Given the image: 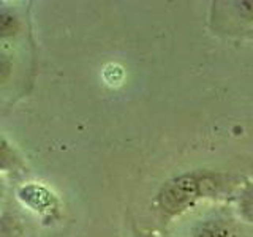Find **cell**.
I'll return each instance as SVG.
<instances>
[{
  "instance_id": "277c9868",
  "label": "cell",
  "mask_w": 253,
  "mask_h": 237,
  "mask_svg": "<svg viewBox=\"0 0 253 237\" xmlns=\"http://www.w3.org/2000/svg\"><path fill=\"white\" fill-rule=\"evenodd\" d=\"M231 205L237 217L253 226V177L245 179L244 184L237 188L231 199Z\"/></svg>"
},
{
  "instance_id": "30bf717a",
  "label": "cell",
  "mask_w": 253,
  "mask_h": 237,
  "mask_svg": "<svg viewBox=\"0 0 253 237\" xmlns=\"http://www.w3.org/2000/svg\"><path fill=\"white\" fill-rule=\"evenodd\" d=\"M131 237H163L162 234H158V233H154V231H134Z\"/></svg>"
},
{
  "instance_id": "8992f818",
  "label": "cell",
  "mask_w": 253,
  "mask_h": 237,
  "mask_svg": "<svg viewBox=\"0 0 253 237\" xmlns=\"http://www.w3.org/2000/svg\"><path fill=\"white\" fill-rule=\"evenodd\" d=\"M21 21L13 10L6 6H0V41L14 38L19 34Z\"/></svg>"
},
{
  "instance_id": "7a4b0ae2",
  "label": "cell",
  "mask_w": 253,
  "mask_h": 237,
  "mask_svg": "<svg viewBox=\"0 0 253 237\" xmlns=\"http://www.w3.org/2000/svg\"><path fill=\"white\" fill-rule=\"evenodd\" d=\"M182 237H253V226L237 217L231 202L209 204L188 221Z\"/></svg>"
},
{
  "instance_id": "5b68a950",
  "label": "cell",
  "mask_w": 253,
  "mask_h": 237,
  "mask_svg": "<svg viewBox=\"0 0 253 237\" xmlns=\"http://www.w3.org/2000/svg\"><path fill=\"white\" fill-rule=\"evenodd\" d=\"M24 168V161L16 147L11 144L8 138L0 134V176L21 171Z\"/></svg>"
},
{
  "instance_id": "3957f363",
  "label": "cell",
  "mask_w": 253,
  "mask_h": 237,
  "mask_svg": "<svg viewBox=\"0 0 253 237\" xmlns=\"http://www.w3.org/2000/svg\"><path fill=\"white\" fill-rule=\"evenodd\" d=\"M213 3L212 21L220 24L226 34L241 32L244 35L253 34V0H233V2H217Z\"/></svg>"
},
{
  "instance_id": "9c48e42d",
  "label": "cell",
  "mask_w": 253,
  "mask_h": 237,
  "mask_svg": "<svg viewBox=\"0 0 253 237\" xmlns=\"http://www.w3.org/2000/svg\"><path fill=\"white\" fill-rule=\"evenodd\" d=\"M6 199V185H5V180L3 177L0 176V212H3V204Z\"/></svg>"
},
{
  "instance_id": "6da1fadb",
  "label": "cell",
  "mask_w": 253,
  "mask_h": 237,
  "mask_svg": "<svg viewBox=\"0 0 253 237\" xmlns=\"http://www.w3.org/2000/svg\"><path fill=\"white\" fill-rule=\"evenodd\" d=\"M245 182L242 176L229 171L198 168L179 172L166 179L154 196V210L165 223L182 218L201 209L204 204L231 202Z\"/></svg>"
},
{
  "instance_id": "ba28073f",
  "label": "cell",
  "mask_w": 253,
  "mask_h": 237,
  "mask_svg": "<svg viewBox=\"0 0 253 237\" xmlns=\"http://www.w3.org/2000/svg\"><path fill=\"white\" fill-rule=\"evenodd\" d=\"M13 71H14L13 55L3 46H0V85L10 81Z\"/></svg>"
},
{
  "instance_id": "52a82bcc",
  "label": "cell",
  "mask_w": 253,
  "mask_h": 237,
  "mask_svg": "<svg viewBox=\"0 0 253 237\" xmlns=\"http://www.w3.org/2000/svg\"><path fill=\"white\" fill-rule=\"evenodd\" d=\"M21 220L10 210L0 212V237H22Z\"/></svg>"
}]
</instances>
